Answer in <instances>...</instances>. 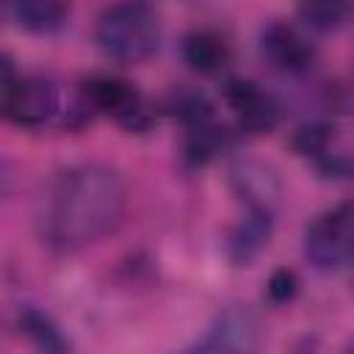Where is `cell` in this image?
Segmentation results:
<instances>
[{
  "mask_svg": "<svg viewBox=\"0 0 354 354\" xmlns=\"http://www.w3.org/2000/svg\"><path fill=\"white\" fill-rule=\"evenodd\" d=\"M124 213V180L105 163H75L47 185L36 227L44 246L80 252L105 238Z\"/></svg>",
  "mask_w": 354,
  "mask_h": 354,
  "instance_id": "obj_1",
  "label": "cell"
},
{
  "mask_svg": "<svg viewBox=\"0 0 354 354\" xmlns=\"http://www.w3.org/2000/svg\"><path fill=\"white\" fill-rule=\"evenodd\" d=\"M100 50L119 64H138L160 47V17L141 0L108 6L97 19Z\"/></svg>",
  "mask_w": 354,
  "mask_h": 354,
  "instance_id": "obj_2",
  "label": "cell"
},
{
  "mask_svg": "<svg viewBox=\"0 0 354 354\" xmlns=\"http://www.w3.org/2000/svg\"><path fill=\"white\" fill-rule=\"evenodd\" d=\"M351 202L318 213L304 230V257L324 274L343 271L351 260Z\"/></svg>",
  "mask_w": 354,
  "mask_h": 354,
  "instance_id": "obj_3",
  "label": "cell"
},
{
  "mask_svg": "<svg viewBox=\"0 0 354 354\" xmlns=\"http://www.w3.org/2000/svg\"><path fill=\"white\" fill-rule=\"evenodd\" d=\"M80 97L91 113H105L130 133H147L155 122L144 97L133 83L116 75H97L83 83Z\"/></svg>",
  "mask_w": 354,
  "mask_h": 354,
  "instance_id": "obj_4",
  "label": "cell"
},
{
  "mask_svg": "<svg viewBox=\"0 0 354 354\" xmlns=\"http://www.w3.org/2000/svg\"><path fill=\"white\" fill-rule=\"evenodd\" d=\"M58 113V88L41 75H17L0 91V116L17 127H41Z\"/></svg>",
  "mask_w": 354,
  "mask_h": 354,
  "instance_id": "obj_5",
  "label": "cell"
},
{
  "mask_svg": "<svg viewBox=\"0 0 354 354\" xmlns=\"http://www.w3.org/2000/svg\"><path fill=\"white\" fill-rule=\"evenodd\" d=\"M290 149L310 160L321 177L346 180L351 171L346 149L337 144V130L329 122H304L290 133Z\"/></svg>",
  "mask_w": 354,
  "mask_h": 354,
  "instance_id": "obj_6",
  "label": "cell"
},
{
  "mask_svg": "<svg viewBox=\"0 0 354 354\" xmlns=\"http://www.w3.org/2000/svg\"><path fill=\"white\" fill-rule=\"evenodd\" d=\"M230 185H232V194L246 205V210L274 216L282 199L279 171L260 158H238L230 166Z\"/></svg>",
  "mask_w": 354,
  "mask_h": 354,
  "instance_id": "obj_7",
  "label": "cell"
},
{
  "mask_svg": "<svg viewBox=\"0 0 354 354\" xmlns=\"http://www.w3.org/2000/svg\"><path fill=\"white\" fill-rule=\"evenodd\" d=\"M224 102L235 111L238 127L243 133L263 136V133H271L279 124V113H282L279 102L266 88H260L252 80H243V77L227 80V86H224Z\"/></svg>",
  "mask_w": 354,
  "mask_h": 354,
  "instance_id": "obj_8",
  "label": "cell"
},
{
  "mask_svg": "<svg viewBox=\"0 0 354 354\" xmlns=\"http://www.w3.org/2000/svg\"><path fill=\"white\" fill-rule=\"evenodd\" d=\"M260 55L282 75H304L315 58L310 41L282 19H274L260 30Z\"/></svg>",
  "mask_w": 354,
  "mask_h": 354,
  "instance_id": "obj_9",
  "label": "cell"
},
{
  "mask_svg": "<svg viewBox=\"0 0 354 354\" xmlns=\"http://www.w3.org/2000/svg\"><path fill=\"white\" fill-rule=\"evenodd\" d=\"M257 346V324L243 307H227L221 310L207 335L196 343L202 351H249Z\"/></svg>",
  "mask_w": 354,
  "mask_h": 354,
  "instance_id": "obj_10",
  "label": "cell"
},
{
  "mask_svg": "<svg viewBox=\"0 0 354 354\" xmlns=\"http://www.w3.org/2000/svg\"><path fill=\"white\" fill-rule=\"evenodd\" d=\"M183 61L199 72V75H207V77H216L221 75L230 61H232V53H230V44L224 36H218L216 30H191L185 39H183Z\"/></svg>",
  "mask_w": 354,
  "mask_h": 354,
  "instance_id": "obj_11",
  "label": "cell"
},
{
  "mask_svg": "<svg viewBox=\"0 0 354 354\" xmlns=\"http://www.w3.org/2000/svg\"><path fill=\"white\" fill-rule=\"evenodd\" d=\"M274 230V216L268 213H257V210H246V218H241L227 238V254L235 266H249L260 249L266 246V241L271 238Z\"/></svg>",
  "mask_w": 354,
  "mask_h": 354,
  "instance_id": "obj_12",
  "label": "cell"
},
{
  "mask_svg": "<svg viewBox=\"0 0 354 354\" xmlns=\"http://www.w3.org/2000/svg\"><path fill=\"white\" fill-rule=\"evenodd\" d=\"M14 19L22 30L50 36L69 19V0H11Z\"/></svg>",
  "mask_w": 354,
  "mask_h": 354,
  "instance_id": "obj_13",
  "label": "cell"
},
{
  "mask_svg": "<svg viewBox=\"0 0 354 354\" xmlns=\"http://www.w3.org/2000/svg\"><path fill=\"white\" fill-rule=\"evenodd\" d=\"M185 133L188 136H185L183 158H185L188 166H205V163H210L216 155H221L230 147V133L216 119H210V122H205L199 127H191Z\"/></svg>",
  "mask_w": 354,
  "mask_h": 354,
  "instance_id": "obj_14",
  "label": "cell"
},
{
  "mask_svg": "<svg viewBox=\"0 0 354 354\" xmlns=\"http://www.w3.org/2000/svg\"><path fill=\"white\" fill-rule=\"evenodd\" d=\"M19 329L25 332V337L39 348V351H47V354H61L69 348V340L64 337V332L58 329V324L36 310V307H25L19 313Z\"/></svg>",
  "mask_w": 354,
  "mask_h": 354,
  "instance_id": "obj_15",
  "label": "cell"
},
{
  "mask_svg": "<svg viewBox=\"0 0 354 354\" xmlns=\"http://www.w3.org/2000/svg\"><path fill=\"white\" fill-rule=\"evenodd\" d=\"M299 17L310 30L335 33L348 17V0H299Z\"/></svg>",
  "mask_w": 354,
  "mask_h": 354,
  "instance_id": "obj_16",
  "label": "cell"
},
{
  "mask_svg": "<svg viewBox=\"0 0 354 354\" xmlns=\"http://www.w3.org/2000/svg\"><path fill=\"white\" fill-rule=\"evenodd\" d=\"M166 108H169V113L174 119L183 122L185 130L199 127V124L216 119L213 116V105L207 102V97L202 91H194V88H177V91H171V97L166 100Z\"/></svg>",
  "mask_w": 354,
  "mask_h": 354,
  "instance_id": "obj_17",
  "label": "cell"
},
{
  "mask_svg": "<svg viewBox=\"0 0 354 354\" xmlns=\"http://www.w3.org/2000/svg\"><path fill=\"white\" fill-rule=\"evenodd\" d=\"M299 288H301L299 285V274L293 268H277V271H271V277L266 282V293H268V299L274 304L293 301L299 296Z\"/></svg>",
  "mask_w": 354,
  "mask_h": 354,
  "instance_id": "obj_18",
  "label": "cell"
},
{
  "mask_svg": "<svg viewBox=\"0 0 354 354\" xmlns=\"http://www.w3.org/2000/svg\"><path fill=\"white\" fill-rule=\"evenodd\" d=\"M14 77H17V64H14V58L0 50V91H3Z\"/></svg>",
  "mask_w": 354,
  "mask_h": 354,
  "instance_id": "obj_19",
  "label": "cell"
},
{
  "mask_svg": "<svg viewBox=\"0 0 354 354\" xmlns=\"http://www.w3.org/2000/svg\"><path fill=\"white\" fill-rule=\"evenodd\" d=\"M11 183H14V171H11L8 160H3V158H0V202L11 194Z\"/></svg>",
  "mask_w": 354,
  "mask_h": 354,
  "instance_id": "obj_20",
  "label": "cell"
},
{
  "mask_svg": "<svg viewBox=\"0 0 354 354\" xmlns=\"http://www.w3.org/2000/svg\"><path fill=\"white\" fill-rule=\"evenodd\" d=\"M0 19H3V0H0Z\"/></svg>",
  "mask_w": 354,
  "mask_h": 354,
  "instance_id": "obj_21",
  "label": "cell"
}]
</instances>
